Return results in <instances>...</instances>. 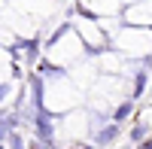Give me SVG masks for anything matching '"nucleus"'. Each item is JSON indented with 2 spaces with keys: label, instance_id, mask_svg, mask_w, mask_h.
<instances>
[{
  "label": "nucleus",
  "instance_id": "f257e3e1",
  "mask_svg": "<svg viewBox=\"0 0 152 149\" xmlns=\"http://www.w3.org/2000/svg\"><path fill=\"white\" fill-rule=\"evenodd\" d=\"M73 149H88V146H73Z\"/></svg>",
  "mask_w": 152,
  "mask_h": 149
}]
</instances>
